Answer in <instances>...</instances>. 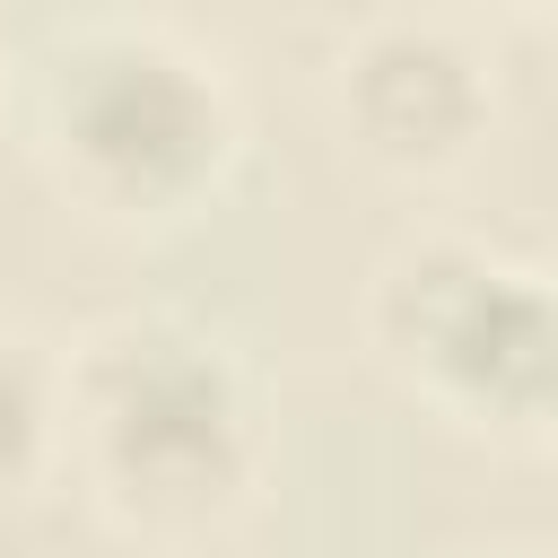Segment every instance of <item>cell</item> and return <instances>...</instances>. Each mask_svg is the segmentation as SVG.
<instances>
[{"label":"cell","mask_w":558,"mask_h":558,"mask_svg":"<svg viewBox=\"0 0 558 558\" xmlns=\"http://www.w3.org/2000/svg\"><path fill=\"white\" fill-rule=\"evenodd\" d=\"M87 445L148 514H201L244 471L235 375L174 331H122L87 375Z\"/></svg>","instance_id":"obj_1"},{"label":"cell","mask_w":558,"mask_h":558,"mask_svg":"<svg viewBox=\"0 0 558 558\" xmlns=\"http://www.w3.org/2000/svg\"><path fill=\"white\" fill-rule=\"evenodd\" d=\"M61 140L87 157L96 183L113 192H174L201 174V157L218 148V96L157 44H122L105 61H87L61 96Z\"/></svg>","instance_id":"obj_2"},{"label":"cell","mask_w":558,"mask_h":558,"mask_svg":"<svg viewBox=\"0 0 558 558\" xmlns=\"http://www.w3.org/2000/svg\"><path fill=\"white\" fill-rule=\"evenodd\" d=\"M410 349H427V366L471 401H497V410L558 401V296L532 288L523 270L453 262V279L418 296Z\"/></svg>","instance_id":"obj_3"},{"label":"cell","mask_w":558,"mask_h":558,"mask_svg":"<svg viewBox=\"0 0 558 558\" xmlns=\"http://www.w3.org/2000/svg\"><path fill=\"white\" fill-rule=\"evenodd\" d=\"M357 105L375 113L366 131L384 148H445L462 122H471V78L445 44L427 35H384L357 70Z\"/></svg>","instance_id":"obj_4"},{"label":"cell","mask_w":558,"mask_h":558,"mask_svg":"<svg viewBox=\"0 0 558 558\" xmlns=\"http://www.w3.org/2000/svg\"><path fill=\"white\" fill-rule=\"evenodd\" d=\"M35 384H26V366L9 357V340H0V480L26 462V445H35Z\"/></svg>","instance_id":"obj_5"}]
</instances>
